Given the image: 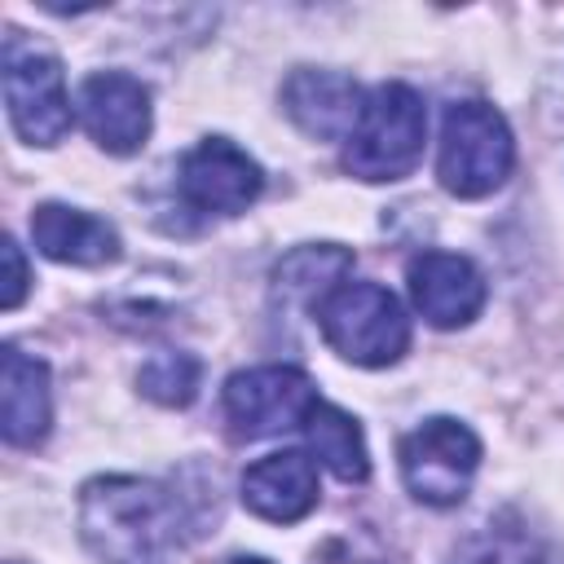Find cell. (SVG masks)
<instances>
[{
	"label": "cell",
	"mask_w": 564,
	"mask_h": 564,
	"mask_svg": "<svg viewBox=\"0 0 564 564\" xmlns=\"http://www.w3.org/2000/svg\"><path fill=\"white\" fill-rule=\"evenodd\" d=\"M79 538L101 564H163L176 542V502L137 476H97L79 494Z\"/></svg>",
	"instance_id": "6da1fadb"
},
{
	"label": "cell",
	"mask_w": 564,
	"mask_h": 564,
	"mask_svg": "<svg viewBox=\"0 0 564 564\" xmlns=\"http://www.w3.org/2000/svg\"><path fill=\"white\" fill-rule=\"evenodd\" d=\"M427 141V106L410 84H379L357 128L344 141V167L357 181H401L423 159Z\"/></svg>",
	"instance_id": "7a4b0ae2"
},
{
	"label": "cell",
	"mask_w": 564,
	"mask_h": 564,
	"mask_svg": "<svg viewBox=\"0 0 564 564\" xmlns=\"http://www.w3.org/2000/svg\"><path fill=\"white\" fill-rule=\"evenodd\" d=\"M313 313L326 344L352 366H392L410 348V317L379 282H339Z\"/></svg>",
	"instance_id": "3957f363"
},
{
	"label": "cell",
	"mask_w": 564,
	"mask_h": 564,
	"mask_svg": "<svg viewBox=\"0 0 564 564\" xmlns=\"http://www.w3.org/2000/svg\"><path fill=\"white\" fill-rule=\"evenodd\" d=\"M516 163V141L507 119L489 101H454L441 123V154L436 176L458 198L494 194Z\"/></svg>",
	"instance_id": "277c9868"
},
{
	"label": "cell",
	"mask_w": 564,
	"mask_h": 564,
	"mask_svg": "<svg viewBox=\"0 0 564 564\" xmlns=\"http://www.w3.org/2000/svg\"><path fill=\"white\" fill-rule=\"evenodd\" d=\"M4 106L26 145H57L70 132L62 62L35 40H22V31L4 35Z\"/></svg>",
	"instance_id": "5b68a950"
},
{
	"label": "cell",
	"mask_w": 564,
	"mask_h": 564,
	"mask_svg": "<svg viewBox=\"0 0 564 564\" xmlns=\"http://www.w3.org/2000/svg\"><path fill=\"white\" fill-rule=\"evenodd\" d=\"M480 467V436L458 419H427L401 441L405 489L427 507H454L467 498V485Z\"/></svg>",
	"instance_id": "8992f818"
},
{
	"label": "cell",
	"mask_w": 564,
	"mask_h": 564,
	"mask_svg": "<svg viewBox=\"0 0 564 564\" xmlns=\"http://www.w3.org/2000/svg\"><path fill=\"white\" fill-rule=\"evenodd\" d=\"M313 410H317V388L295 366H251L229 375L225 383V419L238 441H264L304 427Z\"/></svg>",
	"instance_id": "52a82bcc"
},
{
	"label": "cell",
	"mask_w": 564,
	"mask_h": 564,
	"mask_svg": "<svg viewBox=\"0 0 564 564\" xmlns=\"http://www.w3.org/2000/svg\"><path fill=\"white\" fill-rule=\"evenodd\" d=\"M260 189H264L260 163L225 137L198 141L176 172V194L203 216H238L260 198Z\"/></svg>",
	"instance_id": "ba28073f"
},
{
	"label": "cell",
	"mask_w": 564,
	"mask_h": 564,
	"mask_svg": "<svg viewBox=\"0 0 564 564\" xmlns=\"http://www.w3.org/2000/svg\"><path fill=\"white\" fill-rule=\"evenodd\" d=\"M79 119L106 154H137L150 137V88L123 70H97L79 88Z\"/></svg>",
	"instance_id": "9c48e42d"
},
{
	"label": "cell",
	"mask_w": 564,
	"mask_h": 564,
	"mask_svg": "<svg viewBox=\"0 0 564 564\" xmlns=\"http://www.w3.org/2000/svg\"><path fill=\"white\" fill-rule=\"evenodd\" d=\"M410 300L414 308L441 326V330H454V326H467L480 308H485V278L480 269L467 260V256H454V251H423L410 260Z\"/></svg>",
	"instance_id": "30bf717a"
},
{
	"label": "cell",
	"mask_w": 564,
	"mask_h": 564,
	"mask_svg": "<svg viewBox=\"0 0 564 564\" xmlns=\"http://www.w3.org/2000/svg\"><path fill=\"white\" fill-rule=\"evenodd\" d=\"M282 106H286L291 123L304 137H313V141H348V132L361 119L366 97L352 84V75L300 66L282 84Z\"/></svg>",
	"instance_id": "8fae6325"
},
{
	"label": "cell",
	"mask_w": 564,
	"mask_h": 564,
	"mask_svg": "<svg viewBox=\"0 0 564 564\" xmlns=\"http://www.w3.org/2000/svg\"><path fill=\"white\" fill-rule=\"evenodd\" d=\"M242 502L269 524H295L317 507V467L300 449L264 454L242 471Z\"/></svg>",
	"instance_id": "7c38bea8"
},
{
	"label": "cell",
	"mask_w": 564,
	"mask_h": 564,
	"mask_svg": "<svg viewBox=\"0 0 564 564\" xmlns=\"http://www.w3.org/2000/svg\"><path fill=\"white\" fill-rule=\"evenodd\" d=\"M53 423V392H48V366L18 344L0 357V432L9 445L26 449L48 436Z\"/></svg>",
	"instance_id": "4fadbf2b"
},
{
	"label": "cell",
	"mask_w": 564,
	"mask_h": 564,
	"mask_svg": "<svg viewBox=\"0 0 564 564\" xmlns=\"http://www.w3.org/2000/svg\"><path fill=\"white\" fill-rule=\"evenodd\" d=\"M31 238L40 247V256L57 260V264H79V269H97L119 260V234L115 225H106L93 212L66 207V203H40L31 216Z\"/></svg>",
	"instance_id": "5bb4252c"
},
{
	"label": "cell",
	"mask_w": 564,
	"mask_h": 564,
	"mask_svg": "<svg viewBox=\"0 0 564 564\" xmlns=\"http://www.w3.org/2000/svg\"><path fill=\"white\" fill-rule=\"evenodd\" d=\"M304 441L322 458V467L330 476H339L344 485H361L370 476V449H366L361 423L352 414L317 401V410L304 419Z\"/></svg>",
	"instance_id": "9a60e30c"
},
{
	"label": "cell",
	"mask_w": 564,
	"mask_h": 564,
	"mask_svg": "<svg viewBox=\"0 0 564 564\" xmlns=\"http://www.w3.org/2000/svg\"><path fill=\"white\" fill-rule=\"evenodd\" d=\"M348 269H352V251L322 242V247H300V251H291V256L278 264L273 282H278V291H282L286 300H300V304H313V308H317V304L339 286V278H344Z\"/></svg>",
	"instance_id": "2e32d148"
},
{
	"label": "cell",
	"mask_w": 564,
	"mask_h": 564,
	"mask_svg": "<svg viewBox=\"0 0 564 564\" xmlns=\"http://www.w3.org/2000/svg\"><path fill=\"white\" fill-rule=\"evenodd\" d=\"M454 564H555V560L529 529H520L516 520H498V524H485L454 555Z\"/></svg>",
	"instance_id": "e0dca14e"
},
{
	"label": "cell",
	"mask_w": 564,
	"mask_h": 564,
	"mask_svg": "<svg viewBox=\"0 0 564 564\" xmlns=\"http://www.w3.org/2000/svg\"><path fill=\"white\" fill-rule=\"evenodd\" d=\"M198 379H203V366L189 352H154L137 370V388L159 405H189L198 397Z\"/></svg>",
	"instance_id": "ac0fdd59"
},
{
	"label": "cell",
	"mask_w": 564,
	"mask_h": 564,
	"mask_svg": "<svg viewBox=\"0 0 564 564\" xmlns=\"http://www.w3.org/2000/svg\"><path fill=\"white\" fill-rule=\"evenodd\" d=\"M0 256H4V291H0V304L4 308H18L22 304V295H26V260H22V251H18V242L13 238H4L0 242Z\"/></svg>",
	"instance_id": "d6986e66"
},
{
	"label": "cell",
	"mask_w": 564,
	"mask_h": 564,
	"mask_svg": "<svg viewBox=\"0 0 564 564\" xmlns=\"http://www.w3.org/2000/svg\"><path fill=\"white\" fill-rule=\"evenodd\" d=\"M344 546H348V555H344V560H326V564H379V560H361V555L352 551V542H344Z\"/></svg>",
	"instance_id": "ffe728a7"
},
{
	"label": "cell",
	"mask_w": 564,
	"mask_h": 564,
	"mask_svg": "<svg viewBox=\"0 0 564 564\" xmlns=\"http://www.w3.org/2000/svg\"><path fill=\"white\" fill-rule=\"evenodd\" d=\"M234 564H269V560H256V555H251V560H234Z\"/></svg>",
	"instance_id": "44dd1931"
}]
</instances>
